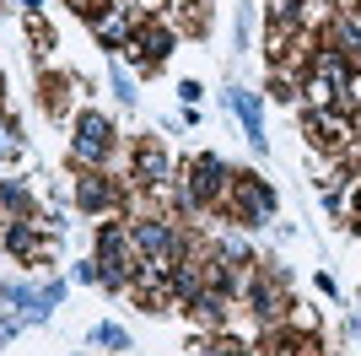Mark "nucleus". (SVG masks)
I'll list each match as a JSON object with an SVG mask.
<instances>
[{"instance_id":"nucleus-1","label":"nucleus","mask_w":361,"mask_h":356,"mask_svg":"<svg viewBox=\"0 0 361 356\" xmlns=\"http://www.w3.org/2000/svg\"><path fill=\"white\" fill-rule=\"evenodd\" d=\"M221 206L232 210V222L264 227L275 216V184H270V178H259V173H248V167H238L232 184H226V200H221Z\"/></svg>"},{"instance_id":"nucleus-2","label":"nucleus","mask_w":361,"mask_h":356,"mask_svg":"<svg viewBox=\"0 0 361 356\" xmlns=\"http://www.w3.org/2000/svg\"><path fill=\"white\" fill-rule=\"evenodd\" d=\"M226 184H232V167L216 157V151H200L189 162V178L178 189V206L183 210H205V206H221L226 200Z\"/></svg>"},{"instance_id":"nucleus-3","label":"nucleus","mask_w":361,"mask_h":356,"mask_svg":"<svg viewBox=\"0 0 361 356\" xmlns=\"http://www.w3.org/2000/svg\"><path fill=\"white\" fill-rule=\"evenodd\" d=\"M130 237H135V254H140V259H157V265L189 254L178 222H167V216H135V222H130Z\"/></svg>"},{"instance_id":"nucleus-4","label":"nucleus","mask_w":361,"mask_h":356,"mask_svg":"<svg viewBox=\"0 0 361 356\" xmlns=\"http://www.w3.org/2000/svg\"><path fill=\"white\" fill-rule=\"evenodd\" d=\"M108 151H114V124H108L97 108H87V114L75 119V141H71V162L87 167V173H97V167L108 162Z\"/></svg>"},{"instance_id":"nucleus-5","label":"nucleus","mask_w":361,"mask_h":356,"mask_svg":"<svg viewBox=\"0 0 361 356\" xmlns=\"http://www.w3.org/2000/svg\"><path fill=\"white\" fill-rule=\"evenodd\" d=\"M124 54H130V65H140V71H157V65L173 54V28H162V22H151V16H146V22L130 32Z\"/></svg>"},{"instance_id":"nucleus-6","label":"nucleus","mask_w":361,"mask_h":356,"mask_svg":"<svg viewBox=\"0 0 361 356\" xmlns=\"http://www.w3.org/2000/svg\"><path fill=\"white\" fill-rule=\"evenodd\" d=\"M205 292V265H195L189 254L183 259H167V297L178 308H195V297Z\"/></svg>"},{"instance_id":"nucleus-7","label":"nucleus","mask_w":361,"mask_h":356,"mask_svg":"<svg viewBox=\"0 0 361 356\" xmlns=\"http://www.w3.org/2000/svg\"><path fill=\"white\" fill-rule=\"evenodd\" d=\"M97 259H108V265H140V254H135V237H130V222H114L108 216L103 227H97Z\"/></svg>"},{"instance_id":"nucleus-8","label":"nucleus","mask_w":361,"mask_h":356,"mask_svg":"<svg viewBox=\"0 0 361 356\" xmlns=\"http://www.w3.org/2000/svg\"><path fill=\"white\" fill-rule=\"evenodd\" d=\"M135 184L140 189H167L173 184V162H167V151L157 141H140L135 146Z\"/></svg>"},{"instance_id":"nucleus-9","label":"nucleus","mask_w":361,"mask_h":356,"mask_svg":"<svg viewBox=\"0 0 361 356\" xmlns=\"http://www.w3.org/2000/svg\"><path fill=\"white\" fill-rule=\"evenodd\" d=\"M75 206L92 210V216L114 210V206H119V189H114V178H103V167H97V173H81V178H75Z\"/></svg>"},{"instance_id":"nucleus-10","label":"nucleus","mask_w":361,"mask_h":356,"mask_svg":"<svg viewBox=\"0 0 361 356\" xmlns=\"http://www.w3.org/2000/svg\"><path fill=\"white\" fill-rule=\"evenodd\" d=\"M226 108H232V114L243 119V135H248V146H254V151H264V146H270V141H264V108H259V97H254V92L232 87V92H226Z\"/></svg>"},{"instance_id":"nucleus-11","label":"nucleus","mask_w":361,"mask_h":356,"mask_svg":"<svg viewBox=\"0 0 361 356\" xmlns=\"http://www.w3.org/2000/svg\"><path fill=\"white\" fill-rule=\"evenodd\" d=\"M248 302H254L259 319H281V313H286V292H275V286H270V270L248 286Z\"/></svg>"},{"instance_id":"nucleus-12","label":"nucleus","mask_w":361,"mask_h":356,"mask_svg":"<svg viewBox=\"0 0 361 356\" xmlns=\"http://www.w3.org/2000/svg\"><path fill=\"white\" fill-rule=\"evenodd\" d=\"M6 249H11L16 259H38V254H44V237H38L32 222H16V227H6Z\"/></svg>"},{"instance_id":"nucleus-13","label":"nucleus","mask_w":361,"mask_h":356,"mask_svg":"<svg viewBox=\"0 0 361 356\" xmlns=\"http://www.w3.org/2000/svg\"><path fill=\"white\" fill-rule=\"evenodd\" d=\"M226 302H232V292H221V286H205V292L195 297V313L205 319V324H221V319H226Z\"/></svg>"},{"instance_id":"nucleus-14","label":"nucleus","mask_w":361,"mask_h":356,"mask_svg":"<svg viewBox=\"0 0 361 356\" xmlns=\"http://www.w3.org/2000/svg\"><path fill=\"white\" fill-rule=\"evenodd\" d=\"M92 345H97V351H130V335H124L119 324H97L92 329Z\"/></svg>"},{"instance_id":"nucleus-15","label":"nucleus","mask_w":361,"mask_h":356,"mask_svg":"<svg viewBox=\"0 0 361 356\" xmlns=\"http://www.w3.org/2000/svg\"><path fill=\"white\" fill-rule=\"evenodd\" d=\"M0 206H11L16 216H27V210H32V194L22 189V184H11V178H6V184H0Z\"/></svg>"},{"instance_id":"nucleus-16","label":"nucleus","mask_w":361,"mask_h":356,"mask_svg":"<svg viewBox=\"0 0 361 356\" xmlns=\"http://www.w3.org/2000/svg\"><path fill=\"white\" fill-rule=\"evenodd\" d=\"M16 151H22V130L11 119H0V157H16Z\"/></svg>"},{"instance_id":"nucleus-17","label":"nucleus","mask_w":361,"mask_h":356,"mask_svg":"<svg viewBox=\"0 0 361 356\" xmlns=\"http://www.w3.org/2000/svg\"><path fill=\"white\" fill-rule=\"evenodd\" d=\"M65 103H71V97H65V81H44V108L49 114H65Z\"/></svg>"},{"instance_id":"nucleus-18","label":"nucleus","mask_w":361,"mask_h":356,"mask_svg":"<svg viewBox=\"0 0 361 356\" xmlns=\"http://www.w3.org/2000/svg\"><path fill=\"white\" fill-rule=\"evenodd\" d=\"M270 97H275V103H291V97H297L291 76H275V71H270Z\"/></svg>"},{"instance_id":"nucleus-19","label":"nucleus","mask_w":361,"mask_h":356,"mask_svg":"<svg viewBox=\"0 0 361 356\" xmlns=\"http://www.w3.org/2000/svg\"><path fill=\"white\" fill-rule=\"evenodd\" d=\"M114 92H119V103H135V81L124 71H114Z\"/></svg>"},{"instance_id":"nucleus-20","label":"nucleus","mask_w":361,"mask_h":356,"mask_svg":"<svg viewBox=\"0 0 361 356\" xmlns=\"http://www.w3.org/2000/svg\"><path fill=\"white\" fill-rule=\"evenodd\" d=\"M178 97H183V108H195V103H200V81H183Z\"/></svg>"},{"instance_id":"nucleus-21","label":"nucleus","mask_w":361,"mask_h":356,"mask_svg":"<svg viewBox=\"0 0 361 356\" xmlns=\"http://www.w3.org/2000/svg\"><path fill=\"white\" fill-rule=\"evenodd\" d=\"M350 206H356V216H361V184H356V200H350Z\"/></svg>"}]
</instances>
